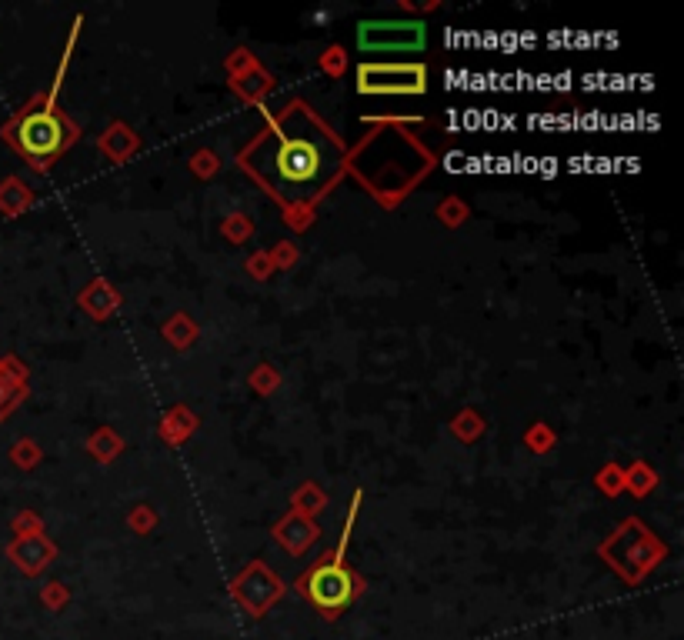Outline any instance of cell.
I'll return each instance as SVG.
<instances>
[{"label": "cell", "instance_id": "cell-1", "mask_svg": "<svg viewBox=\"0 0 684 640\" xmlns=\"http://www.w3.org/2000/svg\"><path fill=\"white\" fill-rule=\"evenodd\" d=\"M244 167L291 207H307L341 177L344 147L304 107H291L244 150Z\"/></svg>", "mask_w": 684, "mask_h": 640}, {"label": "cell", "instance_id": "cell-2", "mask_svg": "<svg viewBox=\"0 0 684 640\" xmlns=\"http://www.w3.org/2000/svg\"><path fill=\"white\" fill-rule=\"evenodd\" d=\"M7 137L34 167H47L74 140V127L51 104H37L7 127Z\"/></svg>", "mask_w": 684, "mask_h": 640}, {"label": "cell", "instance_id": "cell-3", "mask_svg": "<svg viewBox=\"0 0 684 640\" xmlns=\"http://www.w3.org/2000/svg\"><path fill=\"white\" fill-rule=\"evenodd\" d=\"M297 590H301L321 614L334 617L361 594V580L344 567L341 554H337V557H327L324 564H317L311 570V574H304L297 580Z\"/></svg>", "mask_w": 684, "mask_h": 640}, {"label": "cell", "instance_id": "cell-4", "mask_svg": "<svg viewBox=\"0 0 684 640\" xmlns=\"http://www.w3.org/2000/svg\"><path fill=\"white\" fill-rule=\"evenodd\" d=\"M358 44L371 54H414L428 44V30L421 20H368L358 27Z\"/></svg>", "mask_w": 684, "mask_h": 640}, {"label": "cell", "instance_id": "cell-5", "mask_svg": "<svg viewBox=\"0 0 684 640\" xmlns=\"http://www.w3.org/2000/svg\"><path fill=\"white\" fill-rule=\"evenodd\" d=\"M428 70L421 64H361L358 90L361 94H424Z\"/></svg>", "mask_w": 684, "mask_h": 640}]
</instances>
